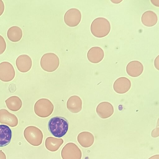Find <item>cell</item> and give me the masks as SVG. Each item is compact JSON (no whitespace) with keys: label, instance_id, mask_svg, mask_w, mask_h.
Listing matches in <instances>:
<instances>
[{"label":"cell","instance_id":"6da1fadb","mask_svg":"<svg viewBox=\"0 0 159 159\" xmlns=\"http://www.w3.org/2000/svg\"><path fill=\"white\" fill-rule=\"evenodd\" d=\"M68 125V122L65 118L61 116H56L49 120L48 128L49 132L53 135L61 138L67 133Z\"/></svg>","mask_w":159,"mask_h":159},{"label":"cell","instance_id":"7a4b0ae2","mask_svg":"<svg viewBox=\"0 0 159 159\" xmlns=\"http://www.w3.org/2000/svg\"><path fill=\"white\" fill-rule=\"evenodd\" d=\"M111 25L109 21L103 17L94 19L90 25L92 34L97 38H102L107 36L110 32Z\"/></svg>","mask_w":159,"mask_h":159},{"label":"cell","instance_id":"3957f363","mask_svg":"<svg viewBox=\"0 0 159 159\" xmlns=\"http://www.w3.org/2000/svg\"><path fill=\"white\" fill-rule=\"evenodd\" d=\"M60 64L58 56L53 52H47L44 54L40 59V64L44 70L52 72L55 70Z\"/></svg>","mask_w":159,"mask_h":159},{"label":"cell","instance_id":"277c9868","mask_svg":"<svg viewBox=\"0 0 159 159\" xmlns=\"http://www.w3.org/2000/svg\"><path fill=\"white\" fill-rule=\"evenodd\" d=\"M24 135L27 141L34 146H38L42 143L43 137L42 131L33 126L27 127L24 130Z\"/></svg>","mask_w":159,"mask_h":159},{"label":"cell","instance_id":"5b68a950","mask_svg":"<svg viewBox=\"0 0 159 159\" xmlns=\"http://www.w3.org/2000/svg\"><path fill=\"white\" fill-rule=\"evenodd\" d=\"M53 109L54 106L52 102L48 99L44 98L38 100L34 107L35 114L42 118L47 117L50 115Z\"/></svg>","mask_w":159,"mask_h":159},{"label":"cell","instance_id":"8992f818","mask_svg":"<svg viewBox=\"0 0 159 159\" xmlns=\"http://www.w3.org/2000/svg\"><path fill=\"white\" fill-rule=\"evenodd\" d=\"M63 159H81L82 153L80 149L75 143H69L63 148L61 152Z\"/></svg>","mask_w":159,"mask_h":159},{"label":"cell","instance_id":"52a82bcc","mask_svg":"<svg viewBox=\"0 0 159 159\" xmlns=\"http://www.w3.org/2000/svg\"><path fill=\"white\" fill-rule=\"evenodd\" d=\"M81 13L78 9L72 8L68 9L65 13L64 20L65 23L70 27L77 25L81 19Z\"/></svg>","mask_w":159,"mask_h":159},{"label":"cell","instance_id":"ba28073f","mask_svg":"<svg viewBox=\"0 0 159 159\" xmlns=\"http://www.w3.org/2000/svg\"><path fill=\"white\" fill-rule=\"evenodd\" d=\"M15 72L12 65L7 61L0 63V80L8 82L12 80L14 78Z\"/></svg>","mask_w":159,"mask_h":159},{"label":"cell","instance_id":"9c48e42d","mask_svg":"<svg viewBox=\"0 0 159 159\" xmlns=\"http://www.w3.org/2000/svg\"><path fill=\"white\" fill-rule=\"evenodd\" d=\"M130 80L125 77H120L116 79L113 84L115 91L119 94H124L127 92L131 87Z\"/></svg>","mask_w":159,"mask_h":159},{"label":"cell","instance_id":"30bf717a","mask_svg":"<svg viewBox=\"0 0 159 159\" xmlns=\"http://www.w3.org/2000/svg\"><path fill=\"white\" fill-rule=\"evenodd\" d=\"M96 111L98 116L102 119H106L111 117L114 111L112 105L107 102H103L97 106Z\"/></svg>","mask_w":159,"mask_h":159},{"label":"cell","instance_id":"8fae6325","mask_svg":"<svg viewBox=\"0 0 159 159\" xmlns=\"http://www.w3.org/2000/svg\"><path fill=\"white\" fill-rule=\"evenodd\" d=\"M18 119L14 114L9 112L7 110H0V123L11 127L16 126L18 124Z\"/></svg>","mask_w":159,"mask_h":159},{"label":"cell","instance_id":"7c38bea8","mask_svg":"<svg viewBox=\"0 0 159 159\" xmlns=\"http://www.w3.org/2000/svg\"><path fill=\"white\" fill-rule=\"evenodd\" d=\"M16 65L18 70L21 72H26L31 68L32 60L28 55L22 54L19 56L16 60Z\"/></svg>","mask_w":159,"mask_h":159},{"label":"cell","instance_id":"4fadbf2b","mask_svg":"<svg viewBox=\"0 0 159 159\" xmlns=\"http://www.w3.org/2000/svg\"><path fill=\"white\" fill-rule=\"evenodd\" d=\"M143 70V66L140 61H133L128 63L126 67L127 74L132 77H137L140 75Z\"/></svg>","mask_w":159,"mask_h":159},{"label":"cell","instance_id":"5bb4252c","mask_svg":"<svg viewBox=\"0 0 159 159\" xmlns=\"http://www.w3.org/2000/svg\"><path fill=\"white\" fill-rule=\"evenodd\" d=\"M104 57V51L99 47H92L87 53V57L89 61L94 63H98L101 61Z\"/></svg>","mask_w":159,"mask_h":159},{"label":"cell","instance_id":"9a60e30c","mask_svg":"<svg viewBox=\"0 0 159 159\" xmlns=\"http://www.w3.org/2000/svg\"><path fill=\"white\" fill-rule=\"evenodd\" d=\"M66 106L67 109L71 112L74 113H77L82 109V100L77 96H71L68 100Z\"/></svg>","mask_w":159,"mask_h":159},{"label":"cell","instance_id":"2e32d148","mask_svg":"<svg viewBox=\"0 0 159 159\" xmlns=\"http://www.w3.org/2000/svg\"><path fill=\"white\" fill-rule=\"evenodd\" d=\"M12 132L7 125H0V147L6 146L11 142Z\"/></svg>","mask_w":159,"mask_h":159},{"label":"cell","instance_id":"e0dca14e","mask_svg":"<svg viewBox=\"0 0 159 159\" xmlns=\"http://www.w3.org/2000/svg\"><path fill=\"white\" fill-rule=\"evenodd\" d=\"M94 140L93 135L89 132H82L77 136L78 142L84 148H88L91 146L94 143Z\"/></svg>","mask_w":159,"mask_h":159},{"label":"cell","instance_id":"ac0fdd59","mask_svg":"<svg viewBox=\"0 0 159 159\" xmlns=\"http://www.w3.org/2000/svg\"><path fill=\"white\" fill-rule=\"evenodd\" d=\"M143 24L148 27H151L155 25L158 20L157 14L151 11H147L143 14L141 18Z\"/></svg>","mask_w":159,"mask_h":159},{"label":"cell","instance_id":"d6986e66","mask_svg":"<svg viewBox=\"0 0 159 159\" xmlns=\"http://www.w3.org/2000/svg\"><path fill=\"white\" fill-rule=\"evenodd\" d=\"M63 143V140L62 139L50 137L46 139L45 146L48 150L55 152L58 150Z\"/></svg>","mask_w":159,"mask_h":159},{"label":"cell","instance_id":"ffe728a7","mask_svg":"<svg viewBox=\"0 0 159 159\" xmlns=\"http://www.w3.org/2000/svg\"><path fill=\"white\" fill-rule=\"evenodd\" d=\"M7 107L13 111L19 110L22 106V102L19 98L16 96H11L5 101Z\"/></svg>","mask_w":159,"mask_h":159},{"label":"cell","instance_id":"44dd1931","mask_svg":"<svg viewBox=\"0 0 159 159\" xmlns=\"http://www.w3.org/2000/svg\"><path fill=\"white\" fill-rule=\"evenodd\" d=\"M7 35L8 39L12 42L19 41L22 36V31L19 27L13 26L8 30Z\"/></svg>","mask_w":159,"mask_h":159},{"label":"cell","instance_id":"7402d4cb","mask_svg":"<svg viewBox=\"0 0 159 159\" xmlns=\"http://www.w3.org/2000/svg\"><path fill=\"white\" fill-rule=\"evenodd\" d=\"M6 48V43L3 38L0 35V55L3 53Z\"/></svg>","mask_w":159,"mask_h":159},{"label":"cell","instance_id":"603a6c76","mask_svg":"<svg viewBox=\"0 0 159 159\" xmlns=\"http://www.w3.org/2000/svg\"><path fill=\"white\" fill-rule=\"evenodd\" d=\"M151 136L152 137L156 138L159 136V128L154 129L151 133Z\"/></svg>","mask_w":159,"mask_h":159},{"label":"cell","instance_id":"cb8c5ba5","mask_svg":"<svg viewBox=\"0 0 159 159\" xmlns=\"http://www.w3.org/2000/svg\"><path fill=\"white\" fill-rule=\"evenodd\" d=\"M4 10V3L2 0H0V16L3 14Z\"/></svg>","mask_w":159,"mask_h":159},{"label":"cell","instance_id":"d4e9b609","mask_svg":"<svg viewBox=\"0 0 159 159\" xmlns=\"http://www.w3.org/2000/svg\"><path fill=\"white\" fill-rule=\"evenodd\" d=\"M159 56L156 58L154 61V65L156 68L158 70V60Z\"/></svg>","mask_w":159,"mask_h":159},{"label":"cell","instance_id":"484cf974","mask_svg":"<svg viewBox=\"0 0 159 159\" xmlns=\"http://www.w3.org/2000/svg\"><path fill=\"white\" fill-rule=\"evenodd\" d=\"M0 159H6L5 154L2 150H0Z\"/></svg>","mask_w":159,"mask_h":159},{"label":"cell","instance_id":"4316f807","mask_svg":"<svg viewBox=\"0 0 159 159\" xmlns=\"http://www.w3.org/2000/svg\"><path fill=\"white\" fill-rule=\"evenodd\" d=\"M148 159H159V155H156L152 156Z\"/></svg>","mask_w":159,"mask_h":159},{"label":"cell","instance_id":"83f0119b","mask_svg":"<svg viewBox=\"0 0 159 159\" xmlns=\"http://www.w3.org/2000/svg\"><path fill=\"white\" fill-rule=\"evenodd\" d=\"M111 1L113 3H120L122 0H111Z\"/></svg>","mask_w":159,"mask_h":159}]
</instances>
